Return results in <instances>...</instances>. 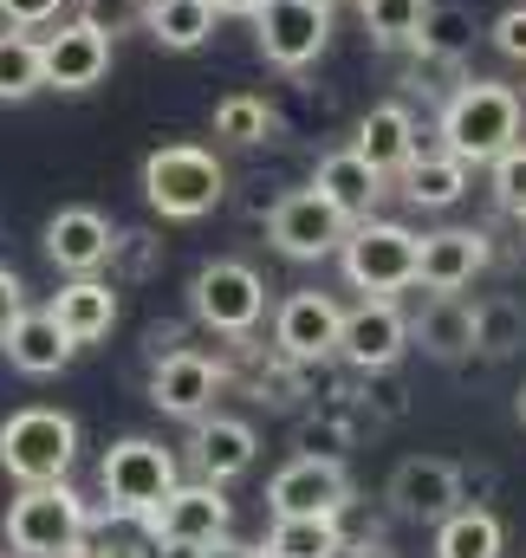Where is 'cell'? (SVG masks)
I'll return each mask as SVG.
<instances>
[{
    "label": "cell",
    "instance_id": "e0dca14e",
    "mask_svg": "<svg viewBox=\"0 0 526 558\" xmlns=\"http://www.w3.org/2000/svg\"><path fill=\"white\" fill-rule=\"evenodd\" d=\"M111 247H118V228H111L98 208H59V215L46 221V260L72 279L111 267Z\"/></svg>",
    "mask_w": 526,
    "mask_h": 558
},
{
    "label": "cell",
    "instance_id": "e575fe53",
    "mask_svg": "<svg viewBox=\"0 0 526 558\" xmlns=\"http://www.w3.org/2000/svg\"><path fill=\"white\" fill-rule=\"evenodd\" d=\"M488 189H494L501 215H514V221H526V143H514V149H501V156L488 162Z\"/></svg>",
    "mask_w": 526,
    "mask_h": 558
},
{
    "label": "cell",
    "instance_id": "d4e9b609",
    "mask_svg": "<svg viewBox=\"0 0 526 558\" xmlns=\"http://www.w3.org/2000/svg\"><path fill=\"white\" fill-rule=\"evenodd\" d=\"M396 182H403V195H409L416 208H449V202H462V189H468V162H462L455 149H416Z\"/></svg>",
    "mask_w": 526,
    "mask_h": 558
},
{
    "label": "cell",
    "instance_id": "5b68a950",
    "mask_svg": "<svg viewBox=\"0 0 526 558\" xmlns=\"http://www.w3.org/2000/svg\"><path fill=\"white\" fill-rule=\"evenodd\" d=\"M98 481H105L111 520H150V513L182 487L176 454H169L163 441H150V435H124V441H111L105 461H98Z\"/></svg>",
    "mask_w": 526,
    "mask_h": 558
},
{
    "label": "cell",
    "instance_id": "83f0119b",
    "mask_svg": "<svg viewBox=\"0 0 526 558\" xmlns=\"http://www.w3.org/2000/svg\"><path fill=\"white\" fill-rule=\"evenodd\" d=\"M501 546H507L501 520L488 507H468V500L435 526V558H501Z\"/></svg>",
    "mask_w": 526,
    "mask_h": 558
},
{
    "label": "cell",
    "instance_id": "44dd1931",
    "mask_svg": "<svg viewBox=\"0 0 526 558\" xmlns=\"http://www.w3.org/2000/svg\"><path fill=\"white\" fill-rule=\"evenodd\" d=\"M409 338L435 364H462V357H475V305L462 292H429L422 312L409 318Z\"/></svg>",
    "mask_w": 526,
    "mask_h": 558
},
{
    "label": "cell",
    "instance_id": "8992f818",
    "mask_svg": "<svg viewBox=\"0 0 526 558\" xmlns=\"http://www.w3.org/2000/svg\"><path fill=\"white\" fill-rule=\"evenodd\" d=\"M338 260H345V279H351L364 299H391L403 286H416L422 234H409L403 221H378V215H371V221H351Z\"/></svg>",
    "mask_w": 526,
    "mask_h": 558
},
{
    "label": "cell",
    "instance_id": "6da1fadb",
    "mask_svg": "<svg viewBox=\"0 0 526 558\" xmlns=\"http://www.w3.org/2000/svg\"><path fill=\"white\" fill-rule=\"evenodd\" d=\"M228 195V169L215 149L202 143H163L143 156V202L163 215V221H202L215 215Z\"/></svg>",
    "mask_w": 526,
    "mask_h": 558
},
{
    "label": "cell",
    "instance_id": "277c9868",
    "mask_svg": "<svg viewBox=\"0 0 526 558\" xmlns=\"http://www.w3.org/2000/svg\"><path fill=\"white\" fill-rule=\"evenodd\" d=\"M92 533V513L85 500L65 487V481H46V487H20L7 500V546L26 558H65L85 546Z\"/></svg>",
    "mask_w": 526,
    "mask_h": 558
},
{
    "label": "cell",
    "instance_id": "d590c367",
    "mask_svg": "<svg viewBox=\"0 0 526 558\" xmlns=\"http://www.w3.org/2000/svg\"><path fill=\"white\" fill-rule=\"evenodd\" d=\"M156 260H163V241L156 234H143V228H118V247H111V267L124 279H150L156 274Z\"/></svg>",
    "mask_w": 526,
    "mask_h": 558
},
{
    "label": "cell",
    "instance_id": "7a4b0ae2",
    "mask_svg": "<svg viewBox=\"0 0 526 558\" xmlns=\"http://www.w3.org/2000/svg\"><path fill=\"white\" fill-rule=\"evenodd\" d=\"M435 131H442V149H455L468 169H475V162H494L501 149L521 143V92L501 85V78H468V85L442 105Z\"/></svg>",
    "mask_w": 526,
    "mask_h": 558
},
{
    "label": "cell",
    "instance_id": "4fadbf2b",
    "mask_svg": "<svg viewBox=\"0 0 526 558\" xmlns=\"http://www.w3.org/2000/svg\"><path fill=\"white\" fill-rule=\"evenodd\" d=\"M266 507H273V520H292V513H345L351 507V474H345L338 454H292L266 481Z\"/></svg>",
    "mask_w": 526,
    "mask_h": 558
},
{
    "label": "cell",
    "instance_id": "8fae6325",
    "mask_svg": "<svg viewBox=\"0 0 526 558\" xmlns=\"http://www.w3.org/2000/svg\"><path fill=\"white\" fill-rule=\"evenodd\" d=\"M254 33H261L266 65L306 72L332 39V0H266L254 13Z\"/></svg>",
    "mask_w": 526,
    "mask_h": 558
},
{
    "label": "cell",
    "instance_id": "603a6c76",
    "mask_svg": "<svg viewBox=\"0 0 526 558\" xmlns=\"http://www.w3.org/2000/svg\"><path fill=\"white\" fill-rule=\"evenodd\" d=\"M52 318L65 325L72 344H98V338H111V325H118V286L98 279V274H79L72 286H59Z\"/></svg>",
    "mask_w": 526,
    "mask_h": 558
},
{
    "label": "cell",
    "instance_id": "ffe728a7",
    "mask_svg": "<svg viewBox=\"0 0 526 558\" xmlns=\"http://www.w3.org/2000/svg\"><path fill=\"white\" fill-rule=\"evenodd\" d=\"M189 454H195V474H202V481H222V487H228L235 474L254 468L261 435H254V422H241V416H202L195 435H189Z\"/></svg>",
    "mask_w": 526,
    "mask_h": 558
},
{
    "label": "cell",
    "instance_id": "4dcf8cb0",
    "mask_svg": "<svg viewBox=\"0 0 526 558\" xmlns=\"http://www.w3.org/2000/svg\"><path fill=\"white\" fill-rule=\"evenodd\" d=\"M521 344H526V305L521 299H507V292L481 299L475 305V351L481 357H514Z\"/></svg>",
    "mask_w": 526,
    "mask_h": 558
},
{
    "label": "cell",
    "instance_id": "5bb4252c",
    "mask_svg": "<svg viewBox=\"0 0 526 558\" xmlns=\"http://www.w3.org/2000/svg\"><path fill=\"white\" fill-rule=\"evenodd\" d=\"M338 331H345V305L332 292H312V286L279 299V312H273V351H286L299 364L338 357Z\"/></svg>",
    "mask_w": 526,
    "mask_h": 558
},
{
    "label": "cell",
    "instance_id": "4316f807",
    "mask_svg": "<svg viewBox=\"0 0 526 558\" xmlns=\"http://www.w3.org/2000/svg\"><path fill=\"white\" fill-rule=\"evenodd\" d=\"M143 33H150L163 52H195V46L215 33V0H150Z\"/></svg>",
    "mask_w": 526,
    "mask_h": 558
},
{
    "label": "cell",
    "instance_id": "60d3db41",
    "mask_svg": "<svg viewBox=\"0 0 526 558\" xmlns=\"http://www.w3.org/2000/svg\"><path fill=\"white\" fill-rule=\"evenodd\" d=\"M150 357H169V351H182V325H150Z\"/></svg>",
    "mask_w": 526,
    "mask_h": 558
},
{
    "label": "cell",
    "instance_id": "30bf717a",
    "mask_svg": "<svg viewBox=\"0 0 526 558\" xmlns=\"http://www.w3.org/2000/svg\"><path fill=\"white\" fill-rule=\"evenodd\" d=\"M222 390H228V364L208 357V351H195V344H182L169 357H150V403L163 416H176V422L215 416V397Z\"/></svg>",
    "mask_w": 526,
    "mask_h": 558
},
{
    "label": "cell",
    "instance_id": "ab89813d",
    "mask_svg": "<svg viewBox=\"0 0 526 558\" xmlns=\"http://www.w3.org/2000/svg\"><path fill=\"white\" fill-rule=\"evenodd\" d=\"M26 312V286H20V274H7L0 267V338H7V325Z\"/></svg>",
    "mask_w": 526,
    "mask_h": 558
},
{
    "label": "cell",
    "instance_id": "ee69618b",
    "mask_svg": "<svg viewBox=\"0 0 526 558\" xmlns=\"http://www.w3.org/2000/svg\"><path fill=\"white\" fill-rule=\"evenodd\" d=\"M521 422H526V390H521Z\"/></svg>",
    "mask_w": 526,
    "mask_h": 558
},
{
    "label": "cell",
    "instance_id": "f546056e",
    "mask_svg": "<svg viewBox=\"0 0 526 558\" xmlns=\"http://www.w3.org/2000/svg\"><path fill=\"white\" fill-rule=\"evenodd\" d=\"M475 7H462V0H429V13H422V33H416V46L409 52H442V59H468L475 52Z\"/></svg>",
    "mask_w": 526,
    "mask_h": 558
},
{
    "label": "cell",
    "instance_id": "52a82bcc",
    "mask_svg": "<svg viewBox=\"0 0 526 558\" xmlns=\"http://www.w3.org/2000/svg\"><path fill=\"white\" fill-rule=\"evenodd\" d=\"M143 533H150V546H163V553H202V546H215V539H228V526H235V500L222 494V481H182L150 520H136Z\"/></svg>",
    "mask_w": 526,
    "mask_h": 558
},
{
    "label": "cell",
    "instance_id": "d6986e66",
    "mask_svg": "<svg viewBox=\"0 0 526 558\" xmlns=\"http://www.w3.org/2000/svg\"><path fill=\"white\" fill-rule=\"evenodd\" d=\"M0 351H7V364L20 371V377H59L65 364H72V338H65V325L52 318V305L46 312H20L13 325H7V338H0Z\"/></svg>",
    "mask_w": 526,
    "mask_h": 558
},
{
    "label": "cell",
    "instance_id": "f1b7e54d",
    "mask_svg": "<svg viewBox=\"0 0 526 558\" xmlns=\"http://www.w3.org/2000/svg\"><path fill=\"white\" fill-rule=\"evenodd\" d=\"M33 92H46V52L33 33L7 26L0 33V105H26Z\"/></svg>",
    "mask_w": 526,
    "mask_h": 558
},
{
    "label": "cell",
    "instance_id": "1f68e13d",
    "mask_svg": "<svg viewBox=\"0 0 526 558\" xmlns=\"http://www.w3.org/2000/svg\"><path fill=\"white\" fill-rule=\"evenodd\" d=\"M215 137L241 143V149L266 143V137H273V105H266L261 92H228V98L215 105Z\"/></svg>",
    "mask_w": 526,
    "mask_h": 558
},
{
    "label": "cell",
    "instance_id": "f35d334b",
    "mask_svg": "<svg viewBox=\"0 0 526 558\" xmlns=\"http://www.w3.org/2000/svg\"><path fill=\"white\" fill-rule=\"evenodd\" d=\"M488 39H494V52H501V59L526 65V7H507V13L494 20V33H488Z\"/></svg>",
    "mask_w": 526,
    "mask_h": 558
},
{
    "label": "cell",
    "instance_id": "3957f363",
    "mask_svg": "<svg viewBox=\"0 0 526 558\" xmlns=\"http://www.w3.org/2000/svg\"><path fill=\"white\" fill-rule=\"evenodd\" d=\"M79 461V422L65 410H13L0 422V468L13 487H46V481H65Z\"/></svg>",
    "mask_w": 526,
    "mask_h": 558
},
{
    "label": "cell",
    "instance_id": "7bdbcfd3",
    "mask_svg": "<svg viewBox=\"0 0 526 558\" xmlns=\"http://www.w3.org/2000/svg\"><path fill=\"white\" fill-rule=\"evenodd\" d=\"M266 0H215V13H235V20H254Z\"/></svg>",
    "mask_w": 526,
    "mask_h": 558
},
{
    "label": "cell",
    "instance_id": "9a60e30c",
    "mask_svg": "<svg viewBox=\"0 0 526 558\" xmlns=\"http://www.w3.org/2000/svg\"><path fill=\"white\" fill-rule=\"evenodd\" d=\"M409 318L396 312V299H364L345 312V331H338V357L351 371H396V357L409 351Z\"/></svg>",
    "mask_w": 526,
    "mask_h": 558
},
{
    "label": "cell",
    "instance_id": "b9f144b4",
    "mask_svg": "<svg viewBox=\"0 0 526 558\" xmlns=\"http://www.w3.org/2000/svg\"><path fill=\"white\" fill-rule=\"evenodd\" d=\"M195 558H266V546H241V539H215V546H202Z\"/></svg>",
    "mask_w": 526,
    "mask_h": 558
},
{
    "label": "cell",
    "instance_id": "7c38bea8",
    "mask_svg": "<svg viewBox=\"0 0 526 558\" xmlns=\"http://www.w3.org/2000/svg\"><path fill=\"white\" fill-rule=\"evenodd\" d=\"M384 500H391L396 520H409V526H442L468 494H462V468H455V461H442V454H409V461L391 468Z\"/></svg>",
    "mask_w": 526,
    "mask_h": 558
},
{
    "label": "cell",
    "instance_id": "74e56055",
    "mask_svg": "<svg viewBox=\"0 0 526 558\" xmlns=\"http://www.w3.org/2000/svg\"><path fill=\"white\" fill-rule=\"evenodd\" d=\"M65 0H0V20L20 26V33H39V26H59Z\"/></svg>",
    "mask_w": 526,
    "mask_h": 558
},
{
    "label": "cell",
    "instance_id": "ba28073f",
    "mask_svg": "<svg viewBox=\"0 0 526 558\" xmlns=\"http://www.w3.org/2000/svg\"><path fill=\"white\" fill-rule=\"evenodd\" d=\"M189 312H195V325H208L222 338H248L266 318V279L248 260H208L189 279Z\"/></svg>",
    "mask_w": 526,
    "mask_h": 558
},
{
    "label": "cell",
    "instance_id": "2e32d148",
    "mask_svg": "<svg viewBox=\"0 0 526 558\" xmlns=\"http://www.w3.org/2000/svg\"><path fill=\"white\" fill-rule=\"evenodd\" d=\"M39 52H46V85H52V92H92V85H105V72H111V33L92 26L85 13L65 20L59 33H46Z\"/></svg>",
    "mask_w": 526,
    "mask_h": 558
},
{
    "label": "cell",
    "instance_id": "836d02e7",
    "mask_svg": "<svg viewBox=\"0 0 526 558\" xmlns=\"http://www.w3.org/2000/svg\"><path fill=\"white\" fill-rule=\"evenodd\" d=\"M403 85H409V92H422V98H435V105H449V98L468 85V72H462V59H442V52H409Z\"/></svg>",
    "mask_w": 526,
    "mask_h": 558
},
{
    "label": "cell",
    "instance_id": "8d00e7d4",
    "mask_svg": "<svg viewBox=\"0 0 526 558\" xmlns=\"http://www.w3.org/2000/svg\"><path fill=\"white\" fill-rule=\"evenodd\" d=\"M79 7H85V20L105 26L111 39H118V33H136L143 13H150V0H79Z\"/></svg>",
    "mask_w": 526,
    "mask_h": 558
},
{
    "label": "cell",
    "instance_id": "d6a6232c",
    "mask_svg": "<svg viewBox=\"0 0 526 558\" xmlns=\"http://www.w3.org/2000/svg\"><path fill=\"white\" fill-rule=\"evenodd\" d=\"M358 13H364V33L396 52V46H416L429 0H358Z\"/></svg>",
    "mask_w": 526,
    "mask_h": 558
},
{
    "label": "cell",
    "instance_id": "484cf974",
    "mask_svg": "<svg viewBox=\"0 0 526 558\" xmlns=\"http://www.w3.org/2000/svg\"><path fill=\"white\" fill-rule=\"evenodd\" d=\"M266 558H345V526H338V513H292V520H273Z\"/></svg>",
    "mask_w": 526,
    "mask_h": 558
},
{
    "label": "cell",
    "instance_id": "ac0fdd59",
    "mask_svg": "<svg viewBox=\"0 0 526 558\" xmlns=\"http://www.w3.org/2000/svg\"><path fill=\"white\" fill-rule=\"evenodd\" d=\"M488 234L481 228H435V234H422V267H416V286H429V292H462V286H475V274L488 267Z\"/></svg>",
    "mask_w": 526,
    "mask_h": 558
},
{
    "label": "cell",
    "instance_id": "9c48e42d",
    "mask_svg": "<svg viewBox=\"0 0 526 558\" xmlns=\"http://www.w3.org/2000/svg\"><path fill=\"white\" fill-rule=\"evenodd\" d=\"M345 234H351V215L319 189H292L266 208V241L286 260H325V254L345 247Z\"/></svg>",
    "mask_w": 526,
    "mask_h": 558
},
{
    "label": "cell",
    "instance_id": "7402d4cb",
    "mask_svg": "<svg viewBox=\"0 0 526 558\" xmlns=\"http://www.w3.org/2000/svg\"><path fill=\"white\" fill-rule=\"evenodd\" d=\"M351 149H358L378 175H403V169H409V156L422 149L409 105H371V111L358 118V143H351Z\"/></svg>",
    "mask_w": 526,
    "mask_h": 558
},
{
    "label": "cell",
    "instance_id": "cb8c5ba5",
    "mask_svg": "<svg viewBox=\"0 0 526 558\" xmlns=\"http://www.w3.org/2000/svg\"><path fill=\"white\" fill-rule=\"evenodd\" d=\"M384 182H391V175H378L358 149H332V156H319V169H312V189H319V195H332L351 221H371V208H378Z\"/></svg>",
    "mask_w": 526,
    "mask_h": 558
}]
</instances>
